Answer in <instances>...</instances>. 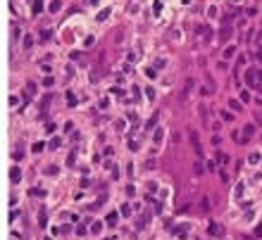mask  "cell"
I'll return each mask as SVG.
<instances>
[{
    "label": "cell",
    "mask_w": 262,
    "mask_h": 240,
    "mask_svg": "<svg viewBox=\"0 0 262 240\" xmlns=\"http://www.w3.org/2000/svg\"><path fill=\"white\" fill-rule=\"evenodd\" d=\"M229 107H231V109H236V112H238V109H241V102H236V100H229Z\"/></svg>",
    "instance_id": "4"
},
{
    "label": "cell",
    "mask_w": 262,
    "mask_h": 240,
    "mask_svg": "<svg viewBox=\"0 0 262 240\" xmlns=\"http://www.w3.org/2000/svg\"><path fill=\"white\" fill-rule=\"evenodd\" d=\"M229 36H231V29H229V26H224V29H222V41H226Z\"/></svg>",
    "instance_id": "3"
},
{
    "label": "cell",
    "mask_w": 262,
    "mask_h": 240,
    "mask_svg": "<svg viewBox=\"0 0 262 240\" xmlns=\"http://www.w3.org/2000/svg\"><path fill=\"white\" fill-rule=\"evenodd\" d=\"M19 176H22V174H19V169H17V167L10 171V178H12V183H17V181H19Z\"/></svg>",
    "instance_id": "2"
},
{
    "label": "cell",
    "mask_w": 262,
    "mask_h": 240,
    "mask_svg": "<svg viewBox=\"0 0 262 240\" xmlns=\"http://www.w3.org/2000/svg\"><path fill=\"white\" fill-rule=\"evenodd\" d=\"M257 90H260V93H262V86H257Z\"/></svg>",
    "instance_id": "9"
},
{
    "label": "cell",
    "mask_w": 262,
    "mask_h": 240,
    "mask_svg": "<svg viewBox=\"0 0 262 240\" xmlns=\"http://www.w3.org/2000/svg\"><path fill=\"white\" fill-rule=\"evenodd\" d=\"M245 81H248V83H255V74H253V71H248V74H245Z\"/></svg>",
    "instance_id": "6"
},
{
    "label": "cell",
    "mask_w": 262,
    "mask_h": 240,
    "mask_svg": "<svg viewBox=\"0 0 262 240\" xmlns=\"http://www.w3.org/2000/svg\"><path fill=\"white\" fill-rule=\"evenodd\" d=\"M210 233L212 235H224V228L222 226H210Z\"/></svg>",
    "instance_id": "1"
},
{
    "label": "cell",
    "mask_w": 262,
    "mask_h": 240,
    "mask_svg": "<svg viewBox=\"0 0 262 240\" xmlns=\"http://www.w3.org/2000/svg\"><path fill=\"white\" fill-rule=\"evenodd\" d=\"M200 209H203V212H210V200H208V197L203 200V205H200Z\"/></svg>",
    "instance_id": "5"
},
{
    "label": "cell",
    "mask_w": 262,
    "mask_h": 240,
    "mask_svg": "<svg viewBox=\"0 0 262 240\" xmlns=\"http://www.w3.org/2000/svg\"><path fill=\"white\" fill-rule=\"evenodd\" d=\"M257 57H260V60H262V50H260V55H257Z\"/></svg>",
    "instance_id": "10"
},
{
    "label": "cell",
    "mask_w": 262,
    "mask_h": 240,
    "mask_svg": "<svg viewBox=\"0 0 262 240\" xmlns=\"http://www.w3.org/2000/svg\"><path fill=\"white\" fill-rule=\"evenodd\" d=\"M253 131H255V126H253V124H250V126H245V138H248V136L253 133Z\"/></svg>",
    "instance_id": "8"
},
{
    "label": "cell",
    "mask_w": 262,
    "mask_h": 240,
    "mask_svg": "<svg viewBox=\"0 0 262 240\" xmlns=\"http://www.w3.org/2000/svg\"><path fill=\"white\" fill-rule=\"evenodd\" d=\"M60 5H62V2H60V0H55L53 5H50V10H53V12H57V10H60Z\"/></svg>",
    "instance_id": "7"
}]
</instances>
